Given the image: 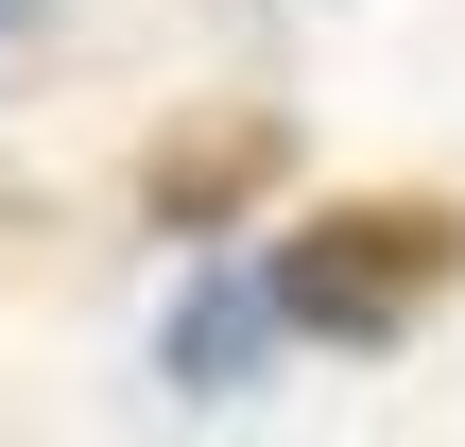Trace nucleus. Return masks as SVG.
<instances>
[{"label": "nucleus", "instance_id": "obj_1", "mask_svg": "<svg viewBox=\"0 0 465 447\" xmlns=\"http://www.w3.org/2000/svg\"><path fill=\"white\" fill-rule=\"evenodd\" d=\"M259 276H276L293 345H414L449 310V276H465V224L449 207H311Z\"/></svg>", "mask_w": 465, "mask_h": 447}, {"label": "nucleus", "instance_id": "obj_2", "mask_svg": "<svg viewBox=\"0 0 465 447\" xmlns=\"http://www.w3.org/2000/svg\"><path fill=\"white\" fill-rule=\"evenodd\" d=\"M293 327H276V276L242 258V276H190L173 293V327H155V379L190 396V413H224V396H259V362H276Z\"/></svg>", "mask_w": 465, "mask_h": 447}, {"label": "nucleus", "instance_id": "obj_4", "mask_svg": "<svg viewBox=\"0 0 465 447\" xmlns=\"http://www.w3.org/2000/svg\"><path fill=\"white\" fill-rule=\"evenodd\" d=\"M17 17H35V0H0V34H17Z\"/></svg>", "mask_w": 465, "mask_h": 447}, {"label": "nucleus", "instance_id": "obj_3", "mask_svg": "<svg viewBox=\"0 0 465 447\" xmlns=\"http://www.w3.org/2000/svg\"><path fill=\"white\" fill-rule=\"evenodd\" d=\"M276 189V121H224V138H173L155 155V224L190 241V224H224V207H259Z\"/></svg>", "mask_w": 465, "mask_h": 447}]
</instances>
